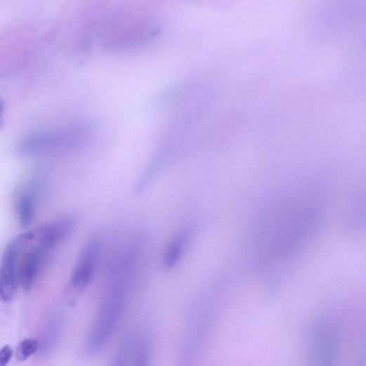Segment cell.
Wrapping results in <instances>:
<instances>
[{
  "instance_id": "obj_1",
  "label": "cell",
  "mask_w": 366,
  "mask_h": 366,
  "mask_svg": "<svg viewBox=\"0 0 366 366\" xmlns=\"http://www.w3.org/2000/svg\"><path fill=\"white\" fill-rule=\"evenodd\" d=\"M127 285L113 282L102 303L89 332L86 346L90 353L98 351L107 343L119 320L126 302Z\"/></svg>"
},
{
  "instance_id": "obj_2",
  "label": "cell",
  "mask_w": 366,
  "mask_h": 366,
  "mask_svg": "<svg viewBox=\"0 0 366 366\" xmlns=\"http://www.w3.org/2000/svg\"><path fill=\"white\" fill-rule=\"evenodd\" d=\"M100 249L99 240L93 238L81 252L66 289L65 299L68 305H74L91 282Z\"/></svg>"
},
{
  "instance_id": "obj_3",
  "label": "cell",
  "mask_w": 366,
  "mask_h": 366,
  "mask_svg": "<svg viewBox=\"0 0 366 366\" xmlns=\"http://www.w3.org/2000/svg\"><path fill=\"white\" fill-rule=\"evenodd\" d=\"M21 244V235L12 240L0 263V299L6 302L11 301L16 293Z\"/></svg>"
},
{
  "instance_id": "obj_4",
  "label": "cell",
  "mask_w": 366,
  "mask_h": 366,
  "mask_svg": "<svg viewBox=\"0 0 366 366\" xmlns=\"http://www.w3.org/2000/svg\"><path fill=\"white\" fill-rule=\"evenodd\" d=\"M74 226V217L66 216L29 231L30 238L46 255L67 239Z\"/></svg>"
},
{
  "instance_id": "obj_5",
  "label": "cell",
  "mask_w": 366,
  "mask_h": 366,
  "mask_svg": "<svg viewBox=\"0 0 366 366\" xmlns=\"http://www.w3.org/2000/svg\"><path fill=\"white\" fill-rule=\"evenodd\" d=\"M21 235L18 275L22 289L25 292H30L33 287L40 264L46 255L30 240L28 232Z\"/></svg>"
},
{
  "instance_id": "obj_6",
  "label": "cell",
  "mask_w": 366,
  "mask_h": 366,
  "mask_svg": "<svg viewBox=\"0 0 366 366\" xmlns=\"http://www.w3.org/2000/svg\"><path fill=\"white\" fill-rule=\"evenodd\" d=\"M188 231L180 232L169 244L164 260L166 269L174 268L182 258L188 241Z\"/></svg>"
},
{
  "instance_id": "obj_7",
  "label": "cell",
  "mask_w": 366,
  "mask_h": 366,
  "mask_svg": "<svg viewBox=\"0 0 366 366\" xmlns=\"http://www.w3.org/2000/svg\"><path fill=\"white\" fill-rule=\"evenodd\" d=\"M62 325L63 319L60 316L56 315L51 319L45 332L42 345H39L44 355L50 354L56 346Z\"/></svg>"
},
{
  "instance_id": "obj_8",
  "label": "cell",
  "mask_w": 366,
  "mask_h": 366,
  "mask_svg": "<svg viewBox=\"0 0 366 366\" xmlns=\"http://www.w3.org/2000/svg\"><path fill=\"white\" fill-rule=\"evenodd\" d=\"M17 209L19 221L21 226L27 228L32 223L34 211L35 203L32 195L28 192H22L18 197Z\"/></svg>"
},
{
  "instance_id": "obj_9",
  "label": "cell",
  "mask_w": 366,
  "mask_h": 366,
  "mask_svg": "<svg viewBox=\"0 0 366 366\" xmlns=\"http://www.w3.org/2000/svg\"><path fill=\"white\" fill-rule=\"evenodd\" d=\"M39 347V343L34 339H26L22 341L17 348V358L25 361L35 353Z\"/></svg>"
},
{
  "instance_id": "obj_10",
  "label": "cell",
  "mask_w": 366,
  "mask_h": 366,
  "mask_svg": "<svg viewBox=\"0 0 366 366\" xmlns=\"http://www.w3.org/2000/svg\"><path fill=\"white\" fill-rule=\"evenodd\" d=\"M13 348L8 345L0 349V366L8 365L13 356Z\"/></svg>"
},
{
  "instance_id": "obj_11",
  "label": "cell",
  "mask_w": 366,
  "mask_h": 366,
  "mask_svg": "<svg viewBox=\"0 0 366 366\" xmlns=\"http://www.w3.org/2000/svg\"><path fill=\"white\" fill-rule=\"evenodd\" d=\"M4 111V103L1 100V99H0V126H1V124H2Z\"/></svg>"
}]
</instances>
